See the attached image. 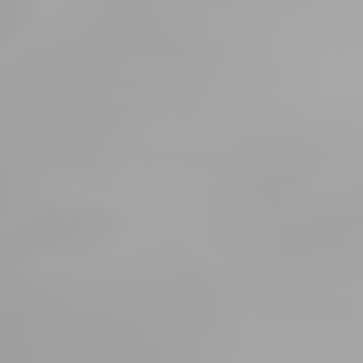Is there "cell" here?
<instances>
[{
    "instance_id": "obj_1",
    "label": "cell",
    "mask_w": 363,
    "mask_h": 363,
    "mask_svg": "<svg viewBox=\"0 0 363 363\" xmlns=\"http://www.w3.org/2000/svg\"><path fill=\"white\" fill-rule=\"evenodd\" d=\"M17 245L43 254V262H85L93 245H110V211H93L77 194H43V203L17 220Z\"/></svg>"
},
{
    "instance_id": "obj_2",
    "label": "cell",
    "mask_w": 363,
    "mask_h": 363,
    "mask_svg": "<svg viewBox=\"0 0 363 363\" xmlns=\"http://www.w3.org/2000/svg\"><path fill=\"white\" fill-rule=\"evenodd\" d=\"M26 34H34V9H26V0H0V60H9Z\"/></svg>"
}]
</instances>
